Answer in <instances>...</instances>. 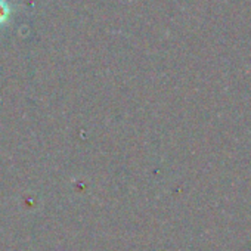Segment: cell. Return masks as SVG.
I'll list each match as a JSON object with an SVG mask.
<instances>
[{"mask_svg": "<svg viewBox=\"0 0 251 251\" xmlns=\"http://www.w3.org/2000/svg\"><path fill=\"white\" fill-rule=\"evenodd\" d=\"M9 5L5 2V0H0V27L3 24H6L8 18H9Z\"/></svg>", "mask_w": 251, "mask_h": 251, "instance_id": "6da1fadb", "label": "cell"}]
</instances>
